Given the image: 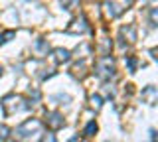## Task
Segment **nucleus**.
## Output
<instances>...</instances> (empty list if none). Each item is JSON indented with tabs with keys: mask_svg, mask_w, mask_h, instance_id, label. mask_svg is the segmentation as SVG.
<instances>
[{
	"mask_svg": "<svg viewBox=\"0 0 158 142\" xmlns=\"http://www.w3.org/2000/svg\"><path fill=\"white\" fill-rule=\"evenodd\" d=\"M40 128H42V122H40L38 119H28L16 128V136H20V138H28V136L38 134Z\"/></svg>",
	"mask_w": 158,
	"mask_h": 142,
	"instance_id": "nucleus-3",
	"label": "nucleus"
},
{
	"mask_svg": "<svg viewBox=\"0 0 158 142\" xmlns=\"http://www.w3.org/2000/svg\"><path fill=\"white\" fill-rule=\"evenodd\" d=\"M48 50H49V46H48L46 40H38V42H36V51L40 53V55H46Z\"/></svg>",
	"mask_w": 158,
	"mask_h": 142,
	"instance_id": "nucleus-9",
	"label": "nucleus"
},
{
	"mask_svg": "<svg viewBox=\"0 0 158 142\" xmlns=\"http://www.w3.org/2000/svg\"><path fill=\"white\" fill-rule=\"evenodd\" d=\"M95 132H97V122L95 120H91L85 128H83V134H85V136H93Z\"/></svg>",
	"mask_w": 158,
	"mask_h": 142,
	"instance_id": "nucleus-10",
	"label": "nucleus"
},
{
	"mask_svg": "<svg viewBox=\"0 0 158 142\" xmlns=\"http://www.w3.org/2000/svg\"><path fill=\"white\" fill-rule=\"evenodd\" d=\"M52 53H53V61H56V63H67L69 59H71L69 50H63V47H56Z\"/></svg>",
	"mask_w": 158,
	"mask_h": 142,
	"instance_id": "nucleus-8",
	"label": "nucleus"
},
{
	"mask_svg": "<svg viewBox=\"0 0 158 142\" xmlns=\"http://www.w3.org/2000/svg\"><path fill=\"white\" fill-rule=\"evenodd\" d=\"M89 30H91V28H89L85 16L75 18V20H73V24L67 28V32H71V34H83V32H89Z\"/></svg>",
	"mask_w": 158,
	"mask_h": 142,
	"instance_id": "nucleus-5",
	"label": "nucleus"
},
{
	"mask_svg": "<svg viewBox=\"0 0 158 142\" xmlns=\"http://www.w3.org/2000/svg\"><path fill=\"white\" fill-rule=\"evenodd\" d=\"M0 75H2V67H0Z\"/></svg>",
	"mask_w": 158,
	"mask_h": 142,
	"instance_id": "nucleus-17",
	"label": "nucleus"
},
{
	"mask_svg": "<svg viewBox=\"0 0 158 142\" xmlns=\"http://www.w3.org/2000/svg\"><path fill=\"white\" fill-rule=\"evenodd\" d=\"M46 124H48L49 130H59V128H63V126H65L63 115H61V112H57V111L48 112V115H46Z\"/></svg>",
	"mask_w": 158,
	"mask_h": 142,
	"instance_id": "nucleus-4",
	"label": "nucleus"
},
{
	"mask_svg": "<svg viewBox=\"0 0 158 142\" xmlns=\"http://www.w3.org/2000/svg\"><path fill=\"white\" fill-rule=\"evenodd\" d=\"M95 73L101 77L103 81L115 77V63H113V57H111V55L101 57V59L97 61V65H95Z\"/></svg>",
	"mask_w": 158,
	"mask_h": 142,
	"instance_id": "nucleus-2",
	"label": "nucleus"
},
{
	"mask_svg": "<svg viewBox=\"0 0 158 142\" xmlns=\"http://www.w3.org/2000/svg\"><path fill=\"white\" fill-rule=\"evenodd\" d=\"M158 99V91H156V87H152V85H148L142 89V101L148 103V105H154Z\"/></svg>",
	"mask_w": 158,
	"mask_h": 142,
	"instance_id": "nucleus-7",
	"label": "nucleus"
},
{
	"mask_svg": "<svg viewBox=\"0 0 158 142\" xmlns=\"http://www.w3.org/2000/svg\"><path fill=\"white\" fill-rule=\"evenodd\" d=\"M10 136V128L6 124H0V142H6Z\"/></svg>",
	"mask_w": 158,
	"mask_h": 142,
	"instance_id": "nucleus-12",
	"label": "nucleus"
},
{
	"mask_svg": "<svg viewBox=\"0 0 158 142\" xmlns=\"http://www.w3.org/2000/svg\"><path fill=\"white\" fill-rule=\"evenodd\" d=\"M42 142H57V140H56V136H53L52 132H49V134L44 136V140H42Z\"/></svg>",
	"mask_w": 158,
	"mask_h": 142,
	"instance_id": "nucleus-15",
	"label": "nucleus"
},
{
	"mask_svg": "<svg viewBox=\"0 0 158 142\" xmlns=\"http://www.w3.org/2000/svg\"><path fill=\"white\" fill-rule=\"evenodd\" d=\"M105 6H107L109 16H111V18H117V16H121V14L127 10V6H131V2H121V4H117V2H107Z\"/></svg>",
	"mask_w": 158,
	"mask_h": 142,
	"instance_id": "nucleus-6",
	"label": "nucleus"
},
{
	"mask_svg": "<svg viewBox=\"0 0 158 142\" xmlns=\"http://www.w3.org/2000/svg\"><path fill=\"white\" fill-rule=\"evenodd\" d=\"M91 103H93L95 109H101V107H103V99L99 95H91Z\"/></svg>",
	"mask_w": 158,
	"mask_h": 142,
	"instance_id": "nucleus-14",
	"label": "nucleus"
},
{
	"mask_svg": "<svg viewBox=\"0 0 158 142\" xmlns=\"http://www.w3.org/2000/svg\"><path fill=\"white\" fill-rule=\"evenodd\" d=\"M2 111H4V115L10 116V115H14V112H20V111H28L30 107H32V103L26 101V99H22L20 95H14V93H10V95H6L2 99Z\"/></svg>",
	"mask_w": 158,
	"mask_h": 142,
	"instance_id": "nucleus-1",
	"label": "nucleus"
},
{
	"mask_svg": "<svg viewBox=\"0 0 158 142\" xmlns=\"http://www.w3.org/2000/svg\"><path fill=\"white\" fill-rule=\"evenodd\" d=\"M127 67H128V71H131V73L136 71V57L135 55H128L127 57Z\"/></svg>",
	"mask_w": 158,
	"mask_h": 142,
	"instance_id": "nucleus-11",
	"label": "nucleus"
},
{
	"mask_svg": "<svg viewBox=\"0 0 158 142\" xmlns=\"http://www.w3.org/2000/svg\"><path fill=\"white\" fill-rule=\"evenodd\" d=\"M69 142H83V140L79 138V136H73V138H69Z\"/></svg>",
	"mask_w": 158,
	"mask_h": 142,
	"instance_id": "nucleus-16",
	"label": "nucleus"
},
{
	"mask_svg": "<svg viewBox=\"0 0 158 142\" xmlns=\"http://www.w3.org/2000/svg\"><path fill=\"white\" fill-rule=\"evenodd\" d=\"M14 36H16V32H14V30H8V32H4L2 36H0V43H6V42H10Z\"/></svg>",
	"mask_w": 158,
	"mask_h": 142,
	"instance_id": "nucleus-13",
	"label": "nucleus"
}]
</instances>
